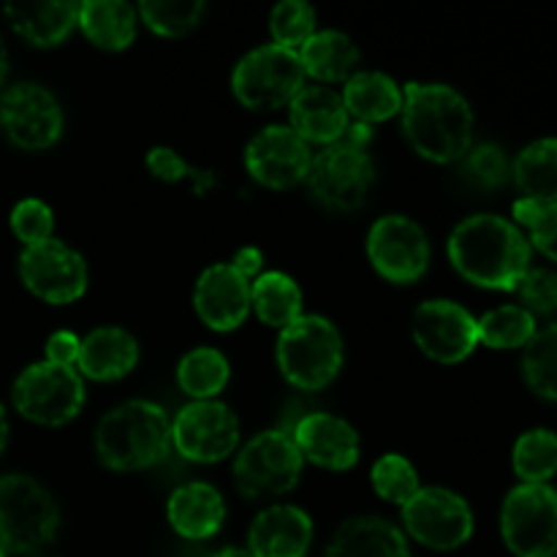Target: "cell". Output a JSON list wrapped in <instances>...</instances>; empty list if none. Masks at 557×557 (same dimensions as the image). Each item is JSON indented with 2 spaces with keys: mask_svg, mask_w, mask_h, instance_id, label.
I'll return each mask as SVG.
<instances>
[{
  "mask_svg": "<svg viewBox=\"0 0 557 557\" xmlns=\"http://www.w3.org/2000/svg\"><path fill=\"white\" fill-rule=\"evenodd\" d=\"M449 259L466 281L482 288L515 292L531 270V245L506 218L473 215L451 232Z\"/></svg>",
  "mask_w": 557,
  "mask_h": 557,
  "instance_id": "1",
  "label": "cell"
},
{
  "mask_svg": "<svg viewBox=\"0 0 557 557\" xmlns=\"http://www.w3.org/2000/svg\"><path fill=\"white\" fill-rule=\"evenodd\" d=\"M400 112L408 141L428 161L451 163L471 150L473 112L455 87L411 82Z\"/></svg>",
  "mask_w": 557,
  "mask_h": 557,
  "instance_id": "2",
  "label": "cell"
},
{
  "mask_svg": "<svg viewBox=\"0 0 557 557\" xmlns=\"http://www.w3.org/2000/svg\"><path fill=\"white\" fill-rule=\"evenodd\" d=\"M172 449V424L156 403L131 400L98 422L96 455L112 471H141Z\"/></svg>",
  "mask_w": 557,
  "mask_h": 557,
  "instance_id": "3",
  "label": "cell"
},
{
  "mask_svg": "<svg viewBox=\"0 0 557 557\" xmlns=\"http://www.w3.org/2000/svg\"><path fill=\"white\" fill-rule=\"evenodd\" d=\"M277 364L297 389L315 392L335 381L343 368V337L321 315H299L277 337Z\"/></svg>",
  "mask_w": 557,
  "mask_h": 557,
  "instance_id": "4",
  "label": "cell"
},
{
  "mask_svg": "<svg viewBox=\"0 0 557 557\" xmlns=\"http://www.w3.org/2000/svg\"><path fill=\"white\" fill-rule=\"evenodd\" d=\"M60 509L30 476L0 479V553L33 555L54 542Z\"/></svg>",
  "mask_w": 557,
  "mask_h": 557,
  "instance_id": "5",
  "label": "cell"
},
{
  "mask_svg": "<svg viewBox=\"0 0 557 557\" xmlns=\"http://www.w3.org/2000/svg\"><path fill=\"white\" fill-rule=\"evenodd\" d=\"M302 455L283 430H267L243 446L234 460V484L245 498H275L297 487Z\"/></svg>",
  "mask_w": 557,
  "mask_h": 557,
  "instance_id": "6",
  "label": "cell"
},
{
  "mask_svg": "<svg viewBox=\"0 0 557 557\" xmlns=\"http://www.w3.org/2000/svg\"><path fill=\"white\" fill-rule=\"evenodd\" d=\"M232 87L239 103H245L248 109H259V112H270V109L292 103V98L305 87V71L297 52L267 44L239 60L232 76Z\"/></svg>",
  "mask_w": 557,
  "mask_h": 557,
  "instance_id": "7",
  "label": "cell"
},
{
  "mask_svg": "<svg viewBox=\"0 0 557 557\" xmlns=\"http://www.w3.org/2000/svg\"><path fill=\"white\" fill-rule=\"evenodd\" d=\"M500 533L517 557L557 555V493L547 484L511 490L500 511Z\"/></svg>",
  "mask_w": 557,
  "mask_h": 557,
  "instance_id": "8",
  "label": "cell"
},
{
  "mask_svg": "<svg viewBox=\"0 0 557 557\" xmlns=\"http://www.w3.org/2000/svg\"><path fill=\"white\" fill-rule=\"evenodd\" d=\"M11 397L25 419L44 428H60L85 406V384L74 368L38 362L16 379Z\"/></svg>",
  "mask_w": 557,
  "mask_h": 557,
  "instance_id": "9",
  "label": "cell"
},
{
  "mask_svg": "<svg viewBox=\"0 0 557 557\" xmlns=\"http://www.w3.org/2000/svg\"><path fill=\"white\" fill-rule=\"evenodd\" d=\"M305 180L321 205L335 212H354L368 199L375 166L368 152L330 145L310 161Z\"/></svg>",
  "mask_w": 557,
  "mask_h": 557,
  "instance_id": "10",
  "label": "cell"
},
{
  "mask_svg": "<svg viewBox=\"0 0 557 557\" xmlns=\"http://www.w3.org/2000/svg\"><path fill=\"white\" fill-rule=\"evenodd\" d=\"M403 525L424 547L457 549L471 539L473 515L451 490L428 487L403 506Z\"/></svg>",
  "mask_w": 557,
  "mask_h": 557,
  "instance_id": "11",
  "label": "cell"
},
{
  "mask_svg": "<svg viewBox=\"0 0 557 557\" xmlns=\"http://www.w3.org/2000/svg\"><path fill=\"white\" fill-rule=\"evenodd\" d=\"M239 444V422L218 400H196L172 422V446L190 462H218Z\"/></svg>",
  "mask_w": 557,
  "mask_h": 557,
  "instance_id": "12",
  "label": "cell"
},
{
  "mask_svg": "<svg viewBox=\"0 0 557 557\" xmlns=\"http://www.w3.org/2000/svg\"><path fill=\"white\" fill-rule=\"evenodd\" d=\"M20 277L27 292L49 305L74 302L87 288L85 259L60 239H47L22 250Z\"/></svg>",
  "mask_w": 557,
  "mask_h": 557,
  "instance_id": "13",
  "label": "cell"
},
{
  "mask_svg": "<svg viewBox=\"0 0 557 557\" xmlns=\"http://www.w3.org/2000/svg\"><path fill=\"white\" fill-rule=\"evenodd\" d=\"M0 128L22 150H47L63 134V109L49 90L22 82L0 98Z\"/></svg>",
  "mask_w": 557,
  "mask_h": 557,
  "instance_id": "14",
  "label": "cell"
},
{
  "mask_svg": "<svg viewBox=\"0 0 557 557\" xmlns=\"http://www.w3.org/2000/svg\"><path fill=\"white\" fill-rule=\"evenodd\" d=\"M368 256L381 277L392 283H413L428 272L430 243L422 226L406 215L375 221L368 237Z\"/></svg>",
  "mask_w": 557,
  "mask_h": 557,
  "instance_id": "15",
  "label": "cell"
},
{
  "mask_svg": "<svg viewBox=\"0 0 557 557\" xmlns=\"http://www.w3.org/2000/svg\"><path fill=\"white\" fill-rule=\"evenodd\" d=\"M413 341L435 362L457 364L476 348V319L462 305L433 299L413 313Z\"/></svg>",
  "mask_w": 557,
  "mask_h": 557,
  "instance_id": "16",
  "label": "cell"
},
{
  "mask_svg": "<svg viewBox=\"0 0 557 557\" xmlns=\"http://www.w3.org/2000/svg\"><path fill=\"white\" fill-rule=\"evenodd\" d=\"M310 147L286 125H270L250 139L245 150V166L250 177L264 188L286 190L308 177Z\"/></svg>",
  "mask_w": 557,
  "mask_h": 557,
  "instance_id": "17",
  "label": "cell"
},
{
  "mask_svg": "<svg viewBox=\"0 0 557 557\" xmlns=\"http://www.w3.org/2000/svg\"><path fill=\"white\" fill-rule=\"evenodd\" d=\"M194 305L210 330L232 332L250 313V283L232 264H215L196 281Z\"/></svg>",
  "mask_w": 557,
  "mask_h": 557,
  "instance_id": "18",
  "label": "cell"
},
{
  "mask_svg": "<svg viewBox=\"0 0 557 557\" xmlns=\"http://www.w3.org/2000/svg\"><path fill=\"white\" fill-rule=\"evenodd\" d=\"M302 460L308 457L326 471H348L359 460V435L343 419L332 413H308L292 430Z\"/></svg>",
  "mask_w": 557,
  "mask_h": 557,
  "instance_id": "19",
  "label": "cell"
},
{
  "mask_svg": "<svg viewBox=\"0 0 557 557\" xmlns=\"http://www.w3.org/2000/svg\"><path fill=\"white\" fill-rule=\"evenodd\" d=\"M313 542V522L297 506H270L248 533L250 557H305Z\"/></svg>",
  "mask_w": 557,
  "mask_h": 557,
  "instance_id": "20",
  "label": "cell"
},
{
  "mask_svg": "<svg viewBox=\"0 0 557 557\" xmlns=\"http://www.w3.org/2000/svg\"><path fill=\"white\" fill-rule=\"evenodd\" d=\"M288 114L294 134L319 145H335L348 125L346 103L330 87H302L288 103Z\"/></svg>",
  "mask_w": 557,
  "mask_h": 557,
  "instance_id": "21",
  "label": "cell"
},
{
  "mask_svg": "<svg viewBox=\"0 0 557 557\" xmlns=\"http://www.w3.org/2000/svg\"><path fill=\"white\" fill-rule=\"evenodd\" d=\"M136 362H139V346L134 335L120 326H101L79 343L76 370L92 381H117L128 375Z\"/></svg>",
  "mask_w": 557,
  "mask_h": 557,
  "instance_id": "22",
  "label": "cell"
},
{
  "mask_svg": "<svg viewBox=\"0 0 557 557\" xmlns=\"http://www.w3.org/2000/svg\"><path fill=\"white\" fill-rule=\"evenodd\" d=\"M169 522L183 539H210L221 531L226 506H223L221 493L205 482L183 484L172 493L166 506Z\"/></svg>",
  "mask_w": 557,
  "mask_h": 557,
  "instance_id": "23",
  "label": "cell"
},
{
  "mask_svg": "<svg viewBox=\"0 0 557 557\" xmlns=\"http://www.w3.org/2000/svg\"><path fill=\"white\" fill-rule=\"evenodd\" d=\"M326 557H411L406 536L381 517H357L343 522Z\"/></svg>",
  "mask_w": 557,
  "mask_h": 557,
  "instance_id": "24",
  "label": "cell"
},
{
  "mask_svg": "<svg viewBox=\"0 0 557 557\" xmlns=\"http://www.w3.org/2000/svg\"><path fill=\"white\" fill-rule=\"evenodd\" d=\"M11 27L33 47H54L65 41L79 20V3H9Z\"/></svg>",
  "mask_w": 557,
  "mask_h": 557,
  "instance_id": "25",
  "label": "cell"
},
{
  "mask_svg": "<svg viewBox=\"0 0 557 557\" xmlns=\"http://www.w3.org/2000/svg\"><path fill=\"white\" fill-rule=\"evenodd\" d=\"M299 63H302L305 74L321 82H343L351 79L357 74L359 65V49L346 33L341 30H321L308 38L302 49H299Z\"/></svg>",
  "mask_w": 557,
  "mask_h": 557,
  "instance_id": "26",
  "label": "cell"
},
{
  "mask_svg": "<svg viewBox=\"0 0 557 557\" xmlns=\"http://www.w3.org/2000/svg\"><path fill=\"white\" fill-rule=\"evenodd\" d=\"M346 112L357 117V123H381L403 109V92L395 82L379 71H357L343 87Z\"/></svg>",
  "mask_w": 557,
  "mask_h": 557,
  "instance_id": "27",
  "label": "cell"
},
{
  "mask_svg": "<svg viewBox=\"0 0 557 557\" xmlns=\"http://www.w3.org/2000/svg\"><path fill=\"white\" fill-rule=\"evenodd\" d=\"M76 25L96 47L120 52L136 38V11L120 0H87L79 3Z\"/></svg>",
  "mask_w": 557,
  "mask_h": 557,
  "instance_id": "28",
  "label": "cell"
},
{
  "mask_svg": "<svg viewBox=\"0 0 557 557\" xmlns=\"http://www.w3.org/2000/svg\"><path fill=\"white\" fill-rule=\"evenodd\" d=\"M250 308H256V315L267 326L286 330L302 315V292L283 272H267L250 286Z\"/></svg>",
  "mask_w": 557,
  "mask_h": 557,
  "instance_id": "29",
  "label": "cell"
},
{
  "mask_svg": "<svg viewBox=\"0 0 557 557\" xmlns=\"http://www.w3.org/2000/svg\"><path fill=\"white\" fill-rule=\"evenodd\" d=\"M515 180L525 194L522 199L557 201V139H539L525 147L515 163Z\"/></svg>",
  "mask_w": 557,
  "mask_h": 557,
  "instance_id": "30",
  "label": "cell"
},
{
  "mask_svg": "<svg viewBox=\"0 0 557 557\" xmlns=\"http://www.w3.org/2000/svg\"><path fill=\"white\" fill-rule=\"evenodd\" d=\"M177 381L185 395L196 400H212L228 384V362L215 348H196L180 362Z\"/></svg>",
  "mask_w": 557,
  "mask_h": 557,
  "instance_id": "31",
  "label": "cell"
},
{
  "mask_svg": "<svg viewBox=\"0 0 557 557\" xmlns=\"http://www.w3.org/2000/svg\"><path fill=\"white\" fill-rule=\"evenodd\" d=\"M476 335L490 348H522L536 335V319L520 305H504L476 321Z\"/></svg>",
  "mask_w": 557,
  "mask_h": 557,
  "instance_id": "32",
  "label": "cell"
},
{
  "mask_svg": "<svg viewBox=\"0 0 557 557\" xmlns=\"http://www.w3.org/2000/svg\"><path fill=\"white\" fill-rule=\"evenodd\" d=\"M522 375L539 397L557 403V324L536 332L528 343Z\"/></svg>",
  "mask_w": 557,
  "mask_h": 557,
  "instance_id": "33",
  "label": "cell"
},
{
  "mask_svg": "<svg viewBox=\"0 0 557 557\" xmlns=\"http://www.w3.org/2000/svg\"><path fill=\"white\" fill-rule=\"evenodd\" d=\"M515 471L525 484H547L557 473V435L531 430L515 446Z\"/></svg>",
  "mask_w": 557,
  "mask_h": 557,
  "instance_id": "34",
  "label": "cell"
},
{
  "mask_svg": "<svg viewBox=\"0 0 557 557\" xmlns=\"http://www.w3.org/2000/svg\"><path fill=\"white\" fill-rule=\"evenodd\" d=\"M205 11L207 5L199 0H145L139 5L145 25L166 38H180L194 30Z\"/></svg>",
  "mask_w": 557,
  "mask_h": 557,
  "instance_id": "35",
  "label": "cell"
},
{
  "mask_svg": "<svg viewBox=\"0 0 557 557\" xmlns=\"http://www.w3.org/2000/svg\"><path fill=\"white\" fill-rule=\"evenodd\" d=\"M270 30L275 38V47L297 52L315 33V11L302 0H288V3L275 5L270 14Z\"/></svg>",
  "mask_w": 557,
  "mask_h": 557,
  "instance_id": "36",
  "label": "cell"
},
{
  "mask_svg": "<svg viewBox=\"0 0 557 557\" xmlns=\"http://www.w3.org/2000/svg\"><path fill=\"white\" fill-rule=\"evenodd\" d=\"M370 479H373V487L381 498L400 506H406L408 500L422 490L419 487L417 468H413L403 455L381 457V460L373 466Z\"/></svg>",
  "mask_w": 557,
  "mask_h": 557,
  "instance_id": "37",
  "label": "cell"
},
{
  "mask_svg": "<svg viewBox=\"0 0 557 557\" xmlns=\"http://www.w3.org/2000/svg\"><path fill=\"white\" fill-rule=\"evenodd\" d=\"M515 221L520 226H528L533 245L547 259L557 261V201L542 205V201L520 199L515 205Z\"/></svg>",
  "mask_w": 557,
  "mask_h": 557,
  "instance_id": "38",
  "label": "cell"
},
{
  "mask_svg": "<svg viewBox=\"0 0 557 557\" xmlns=\"http://www.w3.org/2000/svg\"><path fill=\"white\" fill-rule=\"evenodd\" d=\"M11 228L25 248L52 239V210L38 199H25L11 212Z\"/></svg>",
  "mask_w": 557,
  "mask_h": 557,
  "instance_id": "39",
  "label": "cell"
},
{
  "mask_svg": "<svg viewBox=\"0 0 557 557\" xmlns=\"http://www.w3.org/2000/svg\"><path fill=\"white\" fill-rule=\"evenodd\" d=\"M147 169H150L158 180H163V183L194 180L196 194H205L210 185H215V177H212L210 172H196L194 166H188V163H185L177 152L169 150V147H156V150H150V156H147Z\"/></svg>",
  "mask_w": 557,
  "mask_h": 557,
  "instance_id": "40",
  "label": "cell"
},
{
  "mask_svg": "<svg viewBox=\"0 0 557 557\" xmlns=\"http://www.w3.org/2000/svg\"><path fill=\"white\" fill-rule=\"evenodd\" d=\"M466 174L479 185V188H500L509 174V163L500 147L482 145L476 150H468Z\"/></svg>",
  "mask_w": 557,
  "mask_h": 557,
  "instance_id": "41",
  "label": "cell"
},
{
  "mask_svg": "<svg viewBox=\"0 0 557 557\" xmlns=\"http://www.w3.org/2000/svg\"><path fill=\"white\" fill-rule=\"evenodd\" d=\"M528 313H555L557 310V275L549 270H528L515 288Z\"/></svg>",
  "mask_w": 557,
  "mask_h": 557,
  "instance_id": "42",
  "label": "cell"
},
{
  "mask_svg": "<svg viewBox=\"0 0 557 557\" xmlns=\"http://www.w3.org/2000/svg\"><path fill=\"white\" fill-rule=\"evenodd\" d=\"M76 357H79V341L71 332H54L47 341V362L74 368Z\"/></svg>",
  "mask_w": 557,
  "mask_h": 557,
  "instance_id": "43",
  "label": "cell"
},
{
  "mask_svg": "<svg viewBox=\"0 0 557 557\" xmlns=\"http://www.w3.org/2000/svg\"><path fill=\"white\" fill-rule=\"evenodd\" d=\"M370 139H373V131H370V125H364V123H348L346 131H343L341 139H337L335 145H337V147H346V150L368 152Z\"/></svg>",
  "mask_w": 557,
  "mask_h": 557,
  "instance_id": "44",
  "label": "cell"
},
{
  "mask_svg": "<svg viewBox=\"0 0 557 557\" xmlns=\"http://www.w3.org/2000/svg\"><path fill=\"white\" fill-rule=\"evenodd\" d=\"M232 267L250 283V277H256V272L261 270V250L243 248L237 256H234Z\"/></svg>",
  "mask_w": 557,
  "mask_h": 557,
  "instance_id": "45",
  "label": "cell"
},
{
  "mask_svg": "<svg viewBox=\"0 0 557 557\" xmlns=\"http://www.w3.org/2000/svg\"><path fill=\"white\" fill-rule=\"evenodd\" d=\"M5 441H9V422H5V411L0 406V451L5 449Z\"/></svg>",
  "mask_w": 557,
  "mask_h": 557,
  "instance_id": "46",
  "label": "cell"
},
{
  "mask_svg": "<svg viewBox=\"0 0 557 557\" xmlns=\"http://www.w3.org/2000/svg\"><path fill=\"white\" fill-rule=\"evenodd\" d=\"M5 71H9V54H5L3 41H0V85H3L5 79Z\"/></svg>",
  "mask_w": 557,
  "mask_h": 557,
  "instance_id": "47",
  "label": "cell"
},
{
  "mask_svg": "<svg viewBox=\"0 0 557 557\" xmlns=\"http://www.w3.org/2000/svg\"><path fill=\"white\" fill-rule=\"evenodd\" d=\"M212 557H250V555L245 553V549H221V553Z\"/></svg>",
  "mask_w": 557,
  "mask_h": 557,
  "instance_id": "48",
  "label": "cell"
},
{
  "mask_svg": "<svg viewBox=\"0 0 557 557\" xmlns=\"http://www.w3.org/2000/svg\"><path fill=\"white\" fill-rule=\"evenodd\" d=\"M0 557H9V555H5V553H0Z\"/></svg>",
  "mask_w": 557,
  "mask_h": 557,
  "instance_id": "49",
  "label": "cell"
}]
</instances>
